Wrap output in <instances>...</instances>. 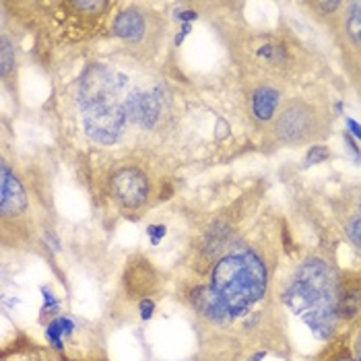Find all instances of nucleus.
I'll return each instance as SVG.
<instances>
[{"label": "nucleus", "mask_w": 361, "mask_h": 361, "mask_svg": "<svg viewBox=\"0 0 361 361\" xmlns=\"http://www.w3.org/2000/svg\"><path fill=\"white\" fill-rule=\"evenodd\" d=\"M73 329H75V324H73L68 318H58V320H54V322L48 326L46 334H48V338L52 341V345L60 349V347H62V336H68V334L73 333Z\"/></svg>", "instance_id": "14"}, {"label": "nucleus", "mask_w": 361, "mask_h": 361, "mask_svg": "<svg viewBox=\"0 0 361 361\" xmlns=\"http://www.w3.org/2000/svg\"><path fill=\"white\" fill-rule=\"evenodd\" d=\"M116 91H118L116 75L104 66H93L85 73L81 81V104L83 108L110 104V95Z\"/></svg>", "instance_id": "4"}, {"label": "nucleus", "mask_w": 361, "mask_h": 361, "mask_svg": "<svg viewBox=\"0 0 361 361\" xmlns=\"http://www.w3.org/2000/svg\"><path fill=\"white\" fill-rule=\"evenodd\" d=\"M347 126L351 128V133L361 140V124H357L355 120H351V118H347Z\"/></svg>", "instance_id": "22"}, {"label": "nucleus", "mask_w": 361, "mask_h": 361, "mask_svg": "<svg viewBox=\"0 0 361 361\" xmlns=\"http://www.w3.org/2000/svg\"><path fill=\"white\" fill-rule=\"evenodd\" d=\"M357 42H360V44H361V33H360V35H357Z\"/></svg>", "instance_id": "27"}, {"label": "nucleus", "mask_w": 361, "mask_h": 361, "mask_svg": "<svg viewBox=\"0 0 361 361\" xmlns=\"http://www.w3.org/2000/svg\"><path fill=\"white\" fill-rule=\"evenodd\" d=\"M213 289L221 295L231 314L246 312L264 295V264L250 250L231 252L213 269Z\"/></svg>", "instance_id": "2"}, {"label": "nucleus", "mask_w": 361, "mask_h": 361, "mask_svg": "<svg viewBox=\"0 0 361 361\" xmlns=\"http://www.w3.org/2000/svg\"><path fill=\"white\" fill-rule=\"evenodd\" d=\"M151 314H153V302L151 300H142L140 302V316L142 318H151Z\"/></svg>", "instance_id": "21"}, {"label": "nucleus", "mask_w": 361, "mask_h": 361, "mask_svg": "<svg viewBox=\"0 0 361 361\" xmlns=\"http://www.w3.org/2000/svg\"><path fill=\"white\" fill-rule=\"evenodd\" d=\"M347 235L355 246L361 248V217H353L351 221L347 223Z\"/></svg>", "instance_id": "19"}, {"label": "nucleus", "mask_w": 361, "mask_h": 361, "mask_svg": "<svg viewBox=\"0 0 361 361\" xmlns=\"http://www.w3.org/2000/svg\"><path fill=\"white\" fill-rule=\"evenodd\" d=\"M178 19H182V21H190V19H196V13L195 11H184L182 15H178Z\"/></svg>", "instance_id": "23"}, {"label": "nucleus", "mask_w": 361, "mask_h": 361, "mask_svg": "<svg viewBox=\"0 0 361 361\" xmlns=\"http://www.w3.org/2000/svg\"><path fill=\"white\" fill-rule=\"evenodd\" d=\"M2 182H0V207H2V215H17L25 209L27 198L23 192L21 182L15 178V173L8 169L6 164H2Z\"/></svg>", "instance_id": "7"}, {"label": "nucleus", "mask_w": 361, "mask_h": 361, "mask_svg": "<svg viewBox=\"0 0 361 361\" xmlns=\"http://www.w3.org/2000/svg\"><path fill=\"white\" fill-rule=\"evenodd\" d=\"M347 27H349V33H351L353 37H357L361 33V2H355V4L351 6Z\"/></svg>", "instance_id": "18"}, {"label": "nucleus", "mask_w": 361, "mask_h": 361, "mask_svg": "<svg viewBox=\"0 0 361 361\" xmlns=\"http://www.w3.org/2000/svg\"><path fill=\"white\" fill-rule=\"evenodd\" d=\"M227 240V225L223 223H215L207 235V242H204V252L207 254H215V252L221 248V244Z\"/></svg>", "instance_id": "15"}, {"label": "nucleus", "mask_w": 361, "mask_h": 361, "mask_svg": "<svg viewBox=\"0 0 361 361\" xmlns=\"http://www.w3.org/2000/svg\"><path fill=\"white\" fill-rule=\"evenodd\" d=\"M331 157V151L324 147V145H316L307 151L306 155V166H316V164H322Z\"/></svg>", "instance_id": "17"}, {"label": "nucleus", "mask_w": 361, "mask_h": 361, "mask_svg": "<svg viewBox=\"0 0 361 361\" xmlns=\"http://www.w3.org/2000/svg\"><path fill=\"white\" fill-rule=\"evenodd\" d=\"M147 233L151 235V242H153V244H159V240L166 235V227H164V225H151V227L147 229Z\"/></svg>", "instance_id": "20"}, {"label": "nucleus", "mask_w": 361, "mask_h": 361, "mask_svg": "<svg viewBox=\"0 0 361 361\" xmlns=\"http://www.w3.org/2000/svg\"><path fill=\"white\" fill-rule=\"evenodd\" d=\"M285 302L293 307L306 324L318 334L329 336L336 318V298L331 269L320 260L306 262L285 293Z\"/></svg>", "instance_id": "1"}, {"label": "nucleus", "mask_w": 361, "mask_h": 361, "mask_svg": "<svg viewBox=\"0 0 361 361\" xmlns=\"http://www.w3.org/2000/svg\"><path fill=\"white\" fill-rule=\"evenodd\" d=\"M310 124H312V111L304 106H291L279 118L277 135L289 142L302 140L310 133Z\"/></svg>", "instance_id": "6"}, {"label": "nucleus", "mask_w": 361, "mask_h": 361, "mask_svg": "<svg viewBox=\"0 0 361 361\" xmlns=\"http://www.w3.org/2000/svg\"><path fill=\"white\" fill-rule=\"evenodd\" d=\"M279 106V91L273 87H260L252 95V111L258 120H271Z\"/></svg>", "instance_id": "11"}, {"label": "nucleus", "mask_w": 361, "mask_h": 361, "mask_svg": "<svg viewBox=\"0 0 361 361\" xmlns=\"http://www.w3.org/2000/svg\"><path fill=\"white\" fill-rule=\"evenodd\" d=\"M114 33L118 37H124V39H139L145 33V19L139 11H124L116 17L114 21Z\"/></svg>", "instance_id": "10"}, {"label": "nucleus", "mask_w": 361, "mask_h": 361, "mask_svg": "<svg viewBox=\"0 0 361 361\" xmlns=\"http://www.w3.org/2000/svg\"><path fill=\"white\" fill-rule=\"evenodd\" d=\"M2 48H0V68H2V75L6 77L8 75V71H11V66L15 64V56H13V48H11V42L6 39V37H2Z\"/></svg>", "instance_id": "16"}, {"label": "nucleus", "mask_w": 361, "mask_h": 361, "mask_svg": "<svg viewBox=\"0 0 361 361\" xmlns=\"http://www.w3.org/2000/svg\"><path fill=\"white\" fill-rule=\"evenodd\" d=\"M85 128L87 135L97 142L110 145L118 139L122 126H124V111L118 106L110 104H97L91 108H85Z\"/></svg>", "instance_id": "3"}, {"label": "nucleus", "mask_w": 361, "mask_h": 361, "mask_svg": "<svg viewBox=\"0 0 361 361\" xmlns=\"http://www.w3.org/2000/svg\"><path fill=\"white\" fill-rule=\"evenodd\" d=\"M159 106L149 93H133L126 102V116L145 128H151L157 120Z\"/></svg>", "instance_id": "9"}, {"label": "nucleus", "mask_w": 361, "mask_h": 361, "mask_svg": "<svg viewBox=\"0 0 361 361\" xmlns=\"http://www.w3.org/2000/svg\"><path fill=\"white\" fill-rule=\"evenodd\" d=\"M334 361H353V360H349V357H338V360H334Z\"/></svg>", "instance_id": "26"}, {"label": "nucleus", "mask_w": 361, "mask_h": 361, "mask_svg": "<svg viewBox=\"0 0 361 361\" xmlns=\"http://www.w3.org/2000/svg\"><path fill=\"white\" fill-rule=\"evenodd\" d=\"M355 355H357V361H361V334L357 336V343H355Z\"/></svg>", "instance_id": "25"}, {"label": "nucleus", "mask_w": 361, "mask_h": 361, "mask_svg": "<svg viewBox=\"0 0 361 361\" xmlns=\"http://www.w3.org/2000/svg\"><path fill=\"white\" fill-rule=\"evenodd\" d=\"M361 307V289L360 287H351V289H345L338 300H336V312L338 316L343 318H353Z\"/></svg>", "instance_id": "12"}, {"label": "nucleus", "mask_w": 361, "mask_h": 361, "mask_svg": "<svg viewBox=\"0 0 361 361\" xmlns=\"http://www.w3.org/2000/svg\"><path fill=\"white\" fill-rule=\"evenodd\" d=\"M114 195L124 204V207H139L147 200L149 195V184L147 178L135 167L120 169L114 176Z\"/></svg>", "instance_id": "5"}, {"label": "nucleus", "mask_w": 361, "mask_h": 361, "mask_svg": "<svg viewBox=\"0 0 361 361\" xmlns=\"http://www.w3.org/2000/svg\"><path fill=\"white\" fill-rule=\"evenodd\" d=\"M192 304L195 307L207 318L211 320H225L231 316V310L227 307V304L223 302V298L213 289V285L209 287H198L192 293Z\"/></svg>", "instance_id": "8"}, {"label": "nucleus", "mask_w": 361, "mask_h": 361, "mask_svg": "<svg viewBox=\"0 0 361 361\" xmlns=\"http://www.w3.org/2000/svg\"><path fill=\"white\" fill-rule=\"evenodd\" d=\"M128 275H135L139 279H128V289L130 291H145L149 287V283H153V271L147 262L142 264H135L133 271Z\"/></svg>", "instance_id": "13"}, {"label": "nucleus", "mask_w": 361, "mask_h": 361, "mask_svg": "<svg viewBox=\"0 0 361 361\" xmlns=\"http://www.w3.org/2000/svg\"><path fill=\"white\" fill-rule=\"evenodd\" d=\"M320 6L326 8V11H333V8H338V6H341V2H320Z\"/></svg>", "instance_id": "24"}]
</instances>
